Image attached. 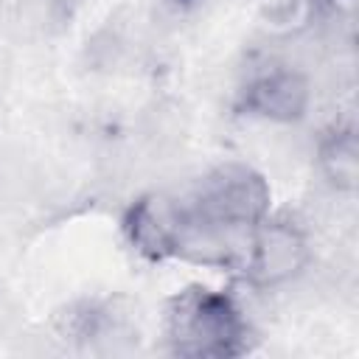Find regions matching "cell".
I'll return each instance as SVG.
<instances>
[{
  "label": "cell",
  "instance_id": "7a4b0ae2",
  "mask_svg": "<svg viewBox=\"0 0 359 359\" xmlns=\"http://www.w3.org/2000/svg\"><path fill=\"white\" fill-rule=\"evenodd\" d=\"M272 191L252 165L224 163L208 171L194 194L185 199L191 216L227 227V230H252L264 216H269Z\"/></svg>",
  "mask_w": 359,
  "mask_h": 359
},
{
  "label": "cell",
  "instance_id": "277c9868",
  "mask_svg": "<svg viewBox=\"0 0 359 359\" xmlns=\"http://www.w3.org/2000/svg\"><path fill=\"white\" fill-rule=\"evenodd\" d=\"M185 230V202L168 194H143L123 213V236L146 261L177 258Z\"/></svg>",
  "mask_w": 359,
  "mask_h": 359
},
{
  "label": "cell",
  "instance_id": "ba28073f",
  "mask_svg": "<svg viewBox=\"0 0 359 359\" xmlns=\"http://www.w3.org/2000/svg\"><path fill=\"white\" fill-rule=\"evenodd\" d=\"M351 3H353V0H325V6H328V8H334L337 14H339L342 8H348Z\"/></svg>",
  "mask_w": 359,
  "mask_h": 359
},
{
  "label": "cell",
  "instance_id": "9c48e42d",
  "mask_svg": "<svg viewBox=\"0 0 359 359\" xmlns=\"http://www.w3.org/2000/svg\"><path fill=\"white\" fill-rule=\"evenodd\" d=\"M174 3H177V6H194L196 0H174Z\"/></svg>",
  "mask_w": 359,
  "mask_h": 359
},
{
  "label": "cell",
  "instance_id": "8992f818",
  "mask_svg": "<svg viewBox=\"0 0 359 359\" xmlns=\"http://www.w3.org/2000/svg\"><path fill=\"white\" fill-rule=\"evenodd\" d=\"M56 328L65 339L87 351H118L129 337V314L118 309L115 300L84 297L65 306L56 314Z\"/></svg>",
  "mask_w": 359,
  "mask_h": 359
},
{
  "label": "cell",
  "instance_id": "52a82bcc",
  "mask_svg": "<svg viewBox=\"0 0 359 359\" xmlns=\"http://www.w3.org/2000/svg\"><path fill=\"white\" fill-rule=\"evenodd\" d=\"M317 165L337 194H353L359 188V137L353 123H337L323 135Z\"/></svg>",
  "mask_w": 359,
  "mask_h": 359
},
{
  "label": "cell",
  "instance_id": "6da1fadb",
  "mask_svg": "<svg viewBox=\"0 0 359 359\" xmlns=\"http://www.w3.org/2000/svg\"><path fill=\"white\" fill-rule=\"evenodd\" d=\"M250 323L241 306L216 289L188 286L165 306V345L185 359H230L250 351Z\"/></svg>",
  "mask_w": 359,
  "mask_h": 359
},
{
  "label": "cell",
  "instance_id": "3957f363",
  "mask_svg": "<svg viewBox=\"0 0 359 359\" xmlns=\"http://www.w3.org/2000/svg\"><path fill=\"white\" fill-rule=\"evenodd\" d=\"M311 261L309 233L292 216H264L247 238L244 275L255 286H283L294 280Z\"/></svg>",
  "mask_w": 359,
  "mask_h": 359
},
{
  "label": "cell",
  "instance_id": "5b68a950",
  "mask_svg": "<svg viewBox=\"0 0 359 359\" xmlns=\"http://www.w3.org/2000/svg\"><path fill=\"white\" fill-rule=\"evenodd\" d=\"M309 104H311L309 76L289 65H272L255 73L238 90V109L272 123H294L306 118Z\"/></svg>",
  "mask_w": 359,
  "mask_h": 359
}]
</instances>
